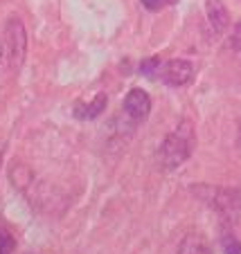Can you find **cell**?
<instances>
[{
  "instance_id": "9c48e42d",
  "label": "cell",
  "mask_w": 241,
  "mask_h": 254,
  "mask_svg": "<svg viewBox=\"0 0 241 254\" xmlns=\"http://www.w3.org/2000/svg\"><path fill=\"white\" fill-rule=\"evenodd\" d=\"M221 248L226 254H241V241L235 236V232L223 230L221 232Z\"/></svg>"
},
{
  "instance_id": "30bf717a",
  "label": "cell",
  "mask_w": 241,
  "mask_h": 254,
  "mask_svg": "<svg viewBox=\"0 0 241 254\" xmlns=\"http://www.w3.org/2000/svg\"><path fill=\"white\" fill-rule=\"evenodd\" d=\"M160 65H162L160 57H149V59H145V61L140 63V74H145V77H156V72L160 70Z\"/></svg>"
},
{
  "instance_id": "8992f818",
  "label": "cell",
  "mask_w": 241,
  "mask_h": 254,
  "mask_svg": "<svg viewBox=\"0 0 241 254\" xmlns=\"http://www.w3.org/2000/svg\"><path fill=\"white\" fill-rule=\"evenodd\" d=\"M106 106H108V97L106 92H97L95 99L88 101V104H81V101H77L73 108V115L77 117V120L81 122H88V120H95V117H99L101 113L106 111Z\"/></svg>"
},
{
  "instance_id": "52a82bcc",
  "label": "cell",
  "mask_w": 241,
  "mask_h": 254,
  "mask_svg": "<svg viewBox=\"0 0 241 254\" xmlns=\"http://www.w3.org/2000/svg\"><path fill=\"white\" fill-rule=\"evenodd\" d=\"M205 14H208V23L214 34H223L230 25V14H228L226 5L221 0H205Z\"/></svg>"
},
{
  "instance_id": "9a60e30c",
  "label": "cell",
  "mask_w": 241,
  "mask_h": 254,
  "mask_svg": "<svg viewBox=\"0 0 241 254\" xmlns=\"http://www.w3.org/2000/svg\"><path fill=\"white\" fill-rule=\"evenodd\" d=\"M0 162H2V146H0Z\"/></svg>"
},
{
  "instance_id": "ba28073f",
  "label": "cell",
  "mask_w": 241,
  "mask_h": 254,
  "mask_svg": "<svg viewBox=\"0 0 241 254\" xmlns=\"http://www.w3.org/2000/svg\"><path fill=\"white\" fill-rule=\"evenodd\" d=\"M178 254H214V250L201 234H187L178 243Z\"/></svg>"
},
{
  "instance_id": "5bb4252c",
  "label": "cell",
  "mask_w": 241,
  "mask_h": 254,
  "mask_svg": "<svg viewBox=\"0 0 241 254\" xmlns=\"http://www.w3.org/2000/svg\"><path fill=\"white\" fill-rule=\"evenodd\" d=\"M2 54L5 52H2V43H0V61H2Z\"/></svg>"
},
{
  "instance_id": "277c9868",
  "label": "cell",
  "mask_w": 241,
  "mask_h": 254,
  "mask_svg": "<svg viewBox=\"0 0 241 254\" xmlns=\"http://www.w3.org/2000/svg\"><path fill=\"white\" fill-rule=\"evenodd\" d=\"M158 79L164 86L183 88L194 79V65L189 61H185V59H171V61L160 65Z\"/></svg>"
},
{
  "instance_id": "4fadbf2b",
  "label": "cell",
  "mask_w": 241,
  "mask_h": 254,
  "mask_svg": "<svg viewBox=\"0 0 241 254\" xmlns=\"http://www.w3.org/2000/svg\"><path fill=\"white\" fill-rule=\"evenodd\" d=\"M230 48H232V52H235L237 57L241 59V25H237L235 32H232V36H230Z\"/></svg>"
},
{
  "instance_id": "7a4b0ae2",
  "label": "cell",
  "mask_w": 241,
  "mask_h": 254,
  "mask_svg": "<svg viewBox=\"0 0 241 254\" xmlns=\"http://www.w3.org/2000/svg\"><path fill=\"white\" fill-rule=\"evenodd\" d=\"M189 191L201 202H205L214 211H219L228 223L241 227V189L214 187V185H194Z\"/></svg>"
},
{
  "instance_id": "6da1fadb",
  "label": "cell",
  "mask_w": 241,
  "mask_h": 254,
  "mask_svg": "<svg viewBox=\"0 0 241 254\" xmlns=\"http://www.w3.org/2000/svg\"><path fill=\"white\" fill-rule=\"evenodd\" d=\"M196 146V133L189 122H180L167 137L160 142L158 149V162L164 169H178L183 162H187L189 155Z\"/></svg>"
},
{
  "instance_id": "3957f363",
  "label": "cell",
  "mask_w": 241,
  "mask_h": 254,
  "mask_svg": "<svg viewBox=\"0 0 241 254\" xmlns=\"http://www.w3.org/2000/svg\"><path fill=\"white\" fill-rule=\"evenodd\" d=\"M5 43L9 67L18 72L25 63V54H27V29H25L23 20L16 18V16H11L5 23Z\"/></svg>"
},
{
  "instance_id": "7c38bea8",
  "label": "cell",
  "mask_w": 241,
  "mask_h": 254,
  "mask_svg": "<svg viewBox=\"0 0 241 254\" xmlns=\"http://www.w3.org/2000/svg\"><path fill=\"white\" fill-rule=\"evenodd\" d=\"M140 5L145 7L147 11H160L164 7L176 5V0H140Z\"/></svg>"
},
{
  "instance_id": "5b68a950",
  "label": "cell",
  "mask_w": 241,
  "mask_h": 254,
  "mask_svg": "<svg viewBox=\"0 0 241 254\" xmlns=\"http://www.w3.org/2000/svg\"><path fill=\"white\" fill-rule=\"evenodd\" d=\"M122 108H124V115L129 117L133 124H142V122L149 117V113H151L149 92L142 90V88H133V90H129V95L124 97Z\"/></svg>"
},
{
  "instance_id": "8fae6325",
  "label": "cell",
  "mask_w": 241,
  "mask_h": 254,
  "mask_svg": "<svg viewBox=\"0 0 241 254\" xmlns=\"http://www.w3.org/2000/svg\"><path fill=\"white\" fill-rule=\"evenodd\" d=\"M16 250V241L9 232L0 230V254H11Z\"/></svg>"
},
{
  "instance_id": "2e32d148",
  "label": "cell",
  "mask_w": 241,
  "mask_h": 254,
  "mask_svg": "<svg viewBox=\"0 0 241 254\" xmlns=\"http://www.w3.org/2000/svg\"><path fill=\"white\" fill-rule=\"evenodd\" d=\"M239 130H241V120H239Z\"/></svg>"
}]
</instances>
